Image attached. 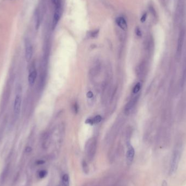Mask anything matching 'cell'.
I'll use <instances>...</instances> for the list:
<instances>
[{
    "label": "cell",
    "mask_w": 186,
    "mask_h": 186,
    "mask_svg": "<svg viewBox=\"0 0 186 186\" xmlns=\"http://www.w3.org/2000/svg\"><path fill=\"white\" fill-rule=\"evenodd\" d=\"M181 148L178 146L176 148L173 152L169 169V173L171 175L174 174L178 168L181 159Z\"/></svg>",
    "instance_id": "cell-1"
},
{
    "label": "cell",
    "mask_w": 186,
    "mask_h": 186,
    "mask_svg": "<svg viewBox=\"0 0 186 186\" xmlns=\"http://www.w3.org/2000/svg\"><path fill=\"white\" fill-rule=\"evenodd\" d=\"M97 149V140L96 139L90 140L88 144L86 146V154L88 159L92 160L94 156L96 154Z\"/></svg>",
    "instance_id": "cell-2"
},
{
    "label": "cell",
    "mask_w": 186,
    "mask_h": 186,
    "mask_svg": "<svg viewBox=\"0 0 186 186\" xmlns=\"http://www.w3.org/2000/svg\"><path fill=\"white\" fill-rule=\"evenodd\" d=\"M185 30L184 29H182L180 33L179 36L177 40V49H176V56L177 58H180L181 56L182 49L185 41Z\"/></svg>",
    "instance_id": "cell-3"
},
{
    "label": "cell",
    "mask_w": 186,
    "mask_h": 186,
    "mask_svg": "<svg viewBox=\"0 0 186 186\" xmlns=\"http://www.w3.org/2000/svg\"><path fill=\"white\" fill-rule=\"evenodd\" d=\"M55 10L53 15V28L54 29L56 26H57L58 22L60 20L61 16V12H62V9H61V4L60 1L58 0L57 3L55 5Z\"/></svg>",
    "instance_id": "cell-4"
},
{
    "label": "cell",
    "mask_w": 186,
    "mask_h": 186,
    "mask_svg": "<svg viewBox=\"0 0 186 186\" xmlns=\"http://www.w3.org/2000/svg\"><path fill=\"white\" fill-rule=\"evenodd\" d=\"M134 154L135 151L133 147L131 144L128 145L126 154V160L128 165H131L132 164L134 159Z\"/></svg>",
    "instance_id": "cell-5"
},
{
    "label": "cell",
    "mask_w": 186,
    "mask_h": 186,
    "mask_svg": "<svg viewBox=\"0 0 186 186\" xmlns=\"http://www.w3.org/2000/svg\"><path fill=\"white\" fill-rule=\"evenodd\" d=\"M25 57L26 61L30 62L33 55V47L32 46L31 42L26 40L25 42Z\"/></svg>",
    "instance_id": "cell-6"
},
{
    "label": "cell",
    "mask_w": 186,
    "mask_h": 186,
    "mask_svg": "<svg viewBox=\"0 0 186 186\" xmlns=\"http://www.w3.org/2000/svg\"><path fill=\"white\" fill-rule=\"evenodd\" d=\"M115 22L117 25V26L119 27L120 29L124 31H126L128 29V26L127 22L125 20V19L123 16H119L118 17L116 20Z\"/></svg>",
    "instance_id": "cell-7"
},
{
    "label": "cell",
    "mask_w": 186,
    "mask_h": 186,
    "mask_svg": "<svg viewBox=\"0 0 186 186\" xmlns=\"http://www.w3.org/2000/svg\"><path fill=\"white\" fill-rule=\"evenodd\" d=\"M138 99V96H136L134 98L132 99L131 101H129V102L127 103V104L126 105V107L125 108V112L126 113L129 114L131 113L132 109L133 108L135 103L137 102Z\"/></svg>",
    "instance_id": "cell-8"
},
{
    "label": "cell",
    "mask_w": 186,
    "mask_h": 186,
    "mask_svg": "<svg viewBox=\"0 0 186 186\" xmlns=\"http://www.w3.org/2000/svg\"><path fill=\"white\" fill-rule=\"evenodd\" d=\"M21 104V98L20 95H16L15 98L14 105V111L16 115H18L20 113Z\"/></svg>",
    "instance_id": "cell-9"
},
{
    "label": "cell",
    "mask_w": 186,
    "mask_h": 186,
    "mask_svg": "<svg viewBox=\"0 0 186 186\" xmlns=\"http://www.w3.org/2000/svg\"><path fill=\"white\" fill-rule=\"evenodd\" d=\"M36 76H37V72L36 70L32 71L30 73L28 76V83L31 86L34 84L36 80Z\"/></svg>",
    "instance_id": "cell-10"
},
{
    "label": "cell",
    "mask_w": 186,
    "mask_h": 186,
    "mask_svg": "<svg viewBox=\"0 0 186 186\" xmlns=\"http://www.w3.org/2000/svg\"><path fill=\"white\" fill-rule=\"evenodd\" d=\"M62 186H69L70 180H69V176L67 174H65L62 176Z\"/></svg>",
    "instance_id": "cell-11"
},
{
    "label": "cell",
    "mask_w": 186,
    "mask_h": 186,
    "mask_svg": "<svg viewBox=\"0 0 186 186\" xmlns=\"http://www.w3.org/2000/svg\"><path fill=\"white\" fill-rule=\"evenodd\" d=\"M82 165L83 170L84 173L86 174H88L89 170L88 163H87V162L86 160H83Z\"/></svg>",
    "instance_id": "cell-12"
},
{
    "label": "cell",
    "mask_w": 186,
    "mask_h": 186,
    "mask_svg": "<svg viewBox=\"0 0 186 186\" xmlns=\"http://www.w3.org/2000/svg\"><path fill=\"white\" fill-rule=\"evenodd\" d=\"M99 30H95L94 31H91L89 33V36L92 38H95L98 36Z\"/></svg>",
    "instance_id": "cell-13"
},
{
    "label": "cell",
    "mask_w": 186,
    "mask_h": 186,
    "mask_svg": "<svg viewBox=\"0 0 186 186\" xmlns=\"http://www.w3.org/2000/svg\"><path fill=\"white\" fill-rule=\"evenodd\" d=\"M141 88V84L140 83H137L133 88V92L134 94H137L140 92Z\"/></svg>",
    "instance_id": "cell-14"
},
{
    "label": "cell",
    "mask_w": 186,
    "mask_h": 186,
    "mask_svg": "<svg viewBox=\"0 0 186 186\" xmlns=\"http://www.w3.org/2000/svg\"><path fill=\"white\" fill-rule=\"evenodd\" d=\"M47 175V171L45 170H41L39 172L38 176L40 179H43Z\"/></svg>",
    "instance_id": "cell-15"
},
{
    "label": "cell",
    "mask_w": 186,
    "mask_h": 186,
    "mask_svg": "<svg viewBox=\"0 0 186 186\" xmlns=\"http://www.w3.org/2000/svg\"><path fill=\"white\" fill-rule=\"evenodd\" d=\"M93 122L94 124H96L100 123L102 120V117L100 115H97L95 117L93 118Z\"/></svg>",
    "instance_id": "cell-16"
},
{
    "label": "cell",
    "mask_w": 186,
    "mask_h": 186,
    "mask_svg": "<svg viewBox=\"0 0 186 186\" xmlns=\"http://www.w3.org/2000/svg\"><path fill=\"white\" fill-rule=\"evenodd\" d=\"M149 11H150L151 15L156 18V12L155 11L154 8L152 6H150V7H149Z\"/></svg>",
    "instance_id": "cell-17"
},
{
    "label": "cell",
    "mask_w": 186,
    "mask_h": 186,
    "mask_svg": "<svg viewBox=\"0 0 186 186\" xmlns=\"http://www.w3.org/2000/svg\"><path fill=\"white\" fill-rule=\"evenodd\" d=\"M135 34H136L137 36H142V31L140 30V27H136V28H135Z\"/></svg>",
    "instance_id": "cell-18"
},
{
    "label": "cell",
    "mask_w": 186,
    "mask_h": 186,
    "mask_svg": "<svg viewBox=\"0 0 186 186\" xmlns=\"http://www.w3.org/2000/svg\"><path fill=\"white\" fill-rule=\"evenodd\" d=\"M147 16H148V14H147L146 13H144L142 16L141 18H140V21L142 22H143V23L146 20V19H147Z\"/></svg>",
    "instance_id": "cell-19"
},
{
    "label": "cell",
    "mask_w": 186,
    "mask_h": 186,
    "mask_svg": "<svg viewBox=\"0 0 186 186\" xmlns=\"http://www.w3.org/2000/svg\"><path fill=\"white\" fill-rule=\"evenodd\" d=\"M73 111L75 113H77L78 111V106L77 103H75L73 106Z\"/></svg>",
    "instance_id": "cell-20"
},
{
    "label": "cell",
    "mask_w": 186,
    "mask_h": 186,
    "mask_svg": "<svg viewBox=\"0 0 186 186\" xmlns=\"http://www.w3.org/2000/svg\"><path fill=\"white\" fill-rule=\"evenodd\" d=\"M93 96H94L93 93L90 91L88 92L87 94V96L88 97V98H93Z\"/></svg>",
    "instance_id": "cell-21"
},
{
    "label": "cell",
    "mask_w": 186,
    "mask_h": 186,
    "mask_svg": "<svg viewBox=\"0 0 186 186\" xmlns=\"http://www.w3.org/2000/svg\"><path fill=\"white\" fill-rule=\"evenodd\" d=\"M45 163V162L44 160H38L36 162V164L38 165H42V164H44Z\"/></svg>",
    "instance_id": "cell-22"
},
{
    "label": "cell",
    "mask_w": 186,
    "mask_h": 186,
    "mask_svg": "<svg viewBox=\"0 0 186 186\" xmlns=\"http://www.w3.org/2000/svg\"><path fill=\"white\" fill-rule=\"evenodd\" d=\"M86 123L87 124H90V125H93L94 122H93V119H88L86 121Z\"/></svg>",
    "instance_id": "cell-23"
},
{
    "label": "cell",
    "mask_w": 186,
    "mask_h": 186,
    "mask_svg": "<svg viewBox=\"0 0 186 186\" xmlns=\"http://www.w3.org/2000/svg\"><path fill=\"white\" fill-rule=\"evenodd\" d=\"M26 152H30L32 151V149L31 147H27L25 149Z\"/></svg>",
    "instance_id": "cell-24"
},
{
    "label": "cell",
    "mask_w": 186,
    "mask_h": 186,
    "mask_svg": "<svg viewBox=\"0 0 186 186\" xmlns=\"http://www.w3.org/2000/svg\"><path fill=\"white\" fill-rule=\"evenodd\" d=\"M58 1V0H52V3H53V4L56 5V4L57 3Z\"/></svg>",
    "instance_id": "cell-25"
},
{
    "label": "cell",
    "mask_w": 186,
    "mask_h": 186,
    "mask_svg": "<svg viewBox=\"0 0 186 186\" xmlns=\"http://www.w3.org/2000/svg\"></svg>",
    "instance_id": "cell-26"
}]
</instances>
